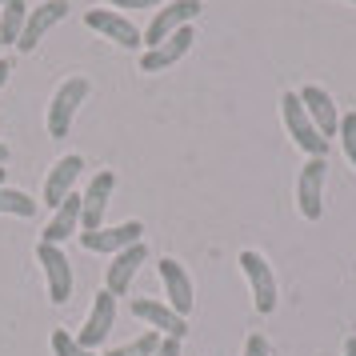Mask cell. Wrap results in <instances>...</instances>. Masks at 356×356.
<instances>
[{"label": "cell", "instance_id": "6da1fadb", "mask_svg": "<svg viewBox=\"0 0 356 356\" xmlns=\"http://www.w3.org/2000/svg\"><path fill=\"white\" fill-rule=\"evenodd\" d=\"M88 92H92V84L84 81V76H68V81L52 92V104H49V136L52 140L68 136L72 120H76V108L88 100Z\"/></svg>", "mask_w": 356, "mask_h": 356}, {"label": "cell", "instance_id": "7a4b0ae2", "mask_svg": "<svg viewBox=\"0 0 356 356\" xmlns=\"http://www.w3.org/2000/svg\"><path fill=\"white\" fill-rule=\"evenodd\" d=\"M280 116H284V129H289V136L305 148L308 156H328V140L316 132L312 116L305 113L300 92H284V97H280Z\"/></svg>", "mask_w": 356, "mask_h": 356}, {"label": "cell", "instance_id": "3957f363", "mask_svg": "<svg viewBox=\"0 0 356 356\" xmlns=\"http://www.w3.org/2000/svg\"><path fill=\"white\" fill-rule=\"evenodd\" d=\"M36 260L44 268V284H49V300L52 305H68L72 296V264H68L60 244H36Z\"/></svg>", "mask_w": 356, "mask_h": 356}, {"label": "cell", "instance_id": "277c9868", "mask_svg": "<svg viewBox=\"0 0 356 356\" xmlns=\"http://www.w3.org/2000/svg\"><path fill=\"white\" fill-rule=\"evenodd\" d=\"M156 273H161V284H164V305L172 308L177 316H184V321H188V312H193V305H196L193 276L184 273V264H180V260H172V257H161Z\"/></svg>", "mask_w": 356, "mask_h": 356}, {"label": "cell", "instance_id": "5b68a950", "mask_svg": "<svg viewBox=\"0 0 356 356\" xmlns=\"http://www.w3.org/2000/svg\"><path fill=\"white\" fill-rule=\"evenodd\" d=\"M200 0H168L164 8H156V17H152V24L145 29V44L148 49H156L164 36L180 33V29H188L196 17H200Z\"/></svg>", "mask_w": 356, "mask_h": 356}, {"label": "cell", "instance_id": "8992f818", "mask_svg": "<svg viewBox=\"0 0 356 356\" xmlns=\"http://www.w3.org/2000/svg\"><path fill=\"white\" fill-rule=\"evenodd\" d=\"M84 24H88L92 33H100L104 40L120 44V49H140V44H145V33H140L124 13H116V8H88V13H84Z\"/></svg>", "mask_w": 356, "mask_h": 356}, {"label": "cell", "instance_id": "52a82bcc", "mask_svg": "<svg viewBox=\"0 0 356 356\" xmlns=\"http://www.w3.org/2000/svg\"><path fill=\"white\" fill-rule=\"evenodd\" d=\"M324 172H328V156H308L296 180V200H300V216L305 220H321L324 216Z\"/></svg>", "mask_w": 356, "mask_h": 356}, {"label": "cell", "instance_id": "ba28073f", "mask_svg": "<svg viewBox=\"0 0 356 356\" xmlns=\"http://www.w3.org/2000/svg\"><path fill=\"white\" fill-rule=\"evenodd\" d=\"M241 268L244 276H248V289H252V305H257L260 316H268L276 308V276L273 268H268V260L260 257V252H252V248H244L241 252Z\"/></svg>", "mask_w": 356, "mask_h": 356}, {"label": "cell", "instance_id": "9c48e42d", "mask_svg": "<svg viewBox=\"0 0 356 356\" xmlns=\"http://www.w3.org/2000/svg\"><path fill=\"white\" fill-rule=\"evenodd\" d=\"M116 188V172L113 168H100L97 177L88 180V188L81 193V232H97L100 220H104V209L113 200Z\"/></svg>", "mask_w": 356, "mask_h": 356}, {"label": "cell", "instance_id": "30bf717a", "mask_svg": "<svg viewBox=\"0 0 356 356\" xmlns=\"http://www.w3.org/2000/svg\"><path fill=\"white\" fill-rule=\"evenodd\" d=\"M65 17H68V0H44V4H36L33 13H29V20H24V29H20L17 52H33Z\"/></svg>", "mask_w": 356, "mask_h": 356}, {"label": "cell", "instance_id": "8fae6325", "mask_svg": "<svg viewBox=\"0 0 356 356\" xmlns=\"http://www.w3.org/2000/svg\"><path fill=\"white\" fill-rule=\"evenodd\" d=\"M129 308H132V316H136V321H145L148 328H152V332H161V337L184 340V332H188V321L177 316L164 300H152V296H132Z\"/></svg>", "mask_w": 356, "mask_h": 356}, {"label": "cell", "instance_id": "7c38bea8", "mask_svg": "<svg viewBox=\"0 0 356 356\" xmlns=\"http://www.w3.org/2000/svg\"><path fill=\"white\" fill-rule=\"evenodd\" d=\"M116 324V296L108 289L97 292V300H92V312H88V321H84V328L76 332V340H81V348H88V353H97L100 344H104V337L113 332Z\"/></svg>", "mask_w": 356, "mask_h": 356}, {"label": "cell", "instance_id": "4fadbf2b", "mask_svg": "<svg viewBox=\"0 0 356 356\" xmlns=\"http://www.w3.org/2000/svg\"><path fill=\"white\" fill-rule=\"evenodd\" d=\"M140 232H145V225H140V220H124V225H116V228L81 232V244L88 248V252L116 257V252H124V248H132V244H140Z\"/></svg>", "mask_w": 356, "mask_h": 356}, {"label": "cell", "instance_id": "5bb4252c", "mask_svg": "<svg viewBox=\"0 0 356 356\" xmlns=\"http://www.w3.org/2000/svg\"><path fill=\"white\" fill-rule=\"evenodd\" d=\"M188 49H193V24L180 29V33H172V36H164L156 49H148L145 56H140V72H164V68L180 65V60L188 56Z\"/></svg>", "mask_w": 356, "mask_h": 356}, {"label": "cell", "instance_id": "9a60e30c", "mask_svg": "<svg viewBox=\"0 0 356 356\" xmlns=\"http://www.w3.org/2000/svg\"><path fill=\"white\" fill-rule=\"evenodd\" d=\"M148 260V248L145 241L132 244V248H124V252H116L113 264H108V273H104V289L113 292V296H124V292H132V276L140 273V264Z\"/></svg>", "mask_w": 356, "mask_h": 356}, {"label": "cell", "instance_id": "2e32d148", "mask_svg": "<svg viewBox=\"0 0 356 356\" xmlns=\"http://www.w3.org/2000/svg\"><path fill=\"white\" fill-rule=\"evenodd\" d=\"M81 168H84V156H76V152H68V156H60V161L52 164L49 180H44V204L60 209L65 196L72 193V184L81 180Z\"/></svg>", "mask_w": 356, "mask_h": 356}, {"label": "cell", "instance_id": "e0dca14e", "mask_svg": "<svg viewBox=\"0 0 356 356\" xmlns=\"http://www.w3.org/2000/svg\"><path fill=\"white\" fill-rule=\"evenodd\" d=\"M300 104H305V113L312 116V124H316V132H321L324 140H328V136H337V129H340L337 100L328 97L321 84H308V88H300Z\"/></svg>", "mask_w": 356, "mask_h": 356}, {"label": "cell", "instance_id": "ac0fdd59", "mask_svg": "<svg viewBox=\"0 0 356 356\" xmlns=\"http://www.w3.org/2000/svg\"><path fill=\"white\" fill-rule=\"evenodd\" d=\"M72 232H81V193H68L65 196V204L52 212V220L44 225L40 241H44V244H60V241H68Z\"/></svg>", "mask_w": 356, "mask_h": 356}, {"label": "cell", "instance_id": "d6986e66", "mask_svg": "<svg viewBox=\"0 0 356 356\" xmlns=\"http://www.w3.org/2000/svg\"><path fill=\"white\" fill-rule=\"evenodd\" d=\"M29 20V0H0V44H17Z\"/></svg>", "mask_w": 356, "mask_h": 356}, {"label": "cell", "instance_id": "ffe728a7", "mask_svg": "<svg viewBox=\"0 0 356 356\" xmlns=\"http://www.w3.org/2000/svg\"><path fill=\"white\" fill-rule=\"evenodd\" d=\"M36 209H40V200H33V196L20 193V188L0 184V212H13V216H36Z\"/></svg>", "mask_w": 356, "mask_h": 356}, {"label": "cell", "instance_id": "44dd1931", "mask_svg": "<svg viewBox=\"0 0 356 356\" xmlns=\"http://www.w3.org/2000/svg\"><path fill=\"white\" fill-rule=\"evenodd\" d=\"M156 344H161V332H140V337L129 340V344L108 348L104 356H152V353H156Z\"/></svg>", "mask_w": 356, "mask_h": 356}, {"label": "cell", "instance_id": "7402d4cb", "mask_svg": "<svg viewBox=\"0 0 356 356\" xmlns=\"http://www.w3.org/2000/svg\"><path fill=\"white\" fill-rule=\"evenodd\" d=\"M52 353L56 356H97V353H88V348H81V340L72 337L68 328H56L52 332Z\"/></svg>", "mask_w": 356, "mask_h": 356}, {"label": "cell", "instance_id": "603a6c76", "mask_svg": "<svg viewBox=\"0 0 356 356\" xmlns=\"http://www.w3.org/2000/svg\"><path fill=\"white\" fill-rule=\"evenodd\" d=\"M337 136H340V145H344V156H348V164L356 168V113L340 116V129H337Z\"/></svg>", "mask_w": 356, "mask_h": 356}, {"label": "cell", "instance_id": "cb8c5ba5", "mask_svg": "<svg viewBox=\"0 0 356 356\" xmlns=\"http://www.w3.org/2000/svg\"><path fill=\"white\" fill-rule=\"evenodd\" d=\"M244 356H268V340L260 337V332H252V337L244 340Z\"/></svg>", "mask_w": 356, "mask_h": 356}, {"label": "cell", "instance_id": "d4e9b609", "mask_svg": "<svg viewBox=\"0 0 356 356\" xmlns=\"http://www.w3.org/2000/svg\"><path fill=\"white\" fill-rule=\"evenodd\" d=\"M152 356H180V340L177 337H161V344H156Z\"/></svg>", "mask_w": 356, "mask_h": 356}, {"label": "cell", "instance_id": "484cf974", "mask_svg": "<svg viewBox=\"0 0 356 356\" xmlns=\"http://www.w3.org/2000/svg\"><path fill=\"white\" fill-rule=\"evenodd\" d=\"M113 8H156V4H164V0H108Z\"/></svg>", "mask_w": 356, "mask_h": 356}, {"label": "cell", "instance_id": "4316f807", "mask_svg": "<svg viewBox=\"0 0 356 356\" xmlns=\"http://www.w3.org/2000/svg\"><path fill=\"white\" fill-rule=\"evenodd\" d=\"M8 72H13V68H8V60H0V88H4V81H8Z\"/></svg>", "mask_w": 356, "mask_h": 356}, {"label": "cell", "instance_id": "83f0119b", "mask_svg": "<svg viewBox=\"0 0 356 356\" xmlns=\"http://www.w3.org/2000/svg\"><path fill=\"white\" fill-rule=\"evenodd\" d=\"M344 356H356V337L344 340Z\"/></svg>", "mask_w": 356, "mask_h": 356}, {"label": "cell", "instance_id": "f1b7e54d", "mask_svg": "<svg viewBox=\"0 0 356 356\" xmlns=\"http://www.w3.org/2000/svg\"><path fill=\"white\" fill-rule=\"evenodd\" d=\"M8 161V145H0V164Z\"/></svg>", "mask_w": 356, "mask_h": 356}, {"label": "cell", "instance_id": "f546056e", "mask_svg": "<svg viewBox=\"0 0 356 356\" xmlns=\"http://www.w3.org/2000/svg\"><path fill=\"white\" fill-rule=\"evenodd\" d=\"M0 184H4V164H0Z\"/></svg>", "mask_w": 356, "mask_h": 356}, {"label": "cell", "instance_id": "4dcf8cb0", "mask_svg": "<svg viewBox=\"0 0 356 356\" xmlns=\"http://www.w3.org/2000/svg\"><path fill=\"white\" fill-rule=\"evenodd\" d=\"M0 49H4V44H0Z\"/></svg>", "mask_w": 356, "mask_h": 356}, {"label": "cell", "instance_id": "1f68e13d", "mask_svg": "<svg viewBox=\"0 0 356 356\" xmlns=\"http://www.w3.org/2000/svg\"><path fill=\"white\" fill-rule=\"evenodd\" d=\"M353 4H356V0H353Z\"/></svg>", "mask_w": 356, "mask_h": 356}]
</instances>
